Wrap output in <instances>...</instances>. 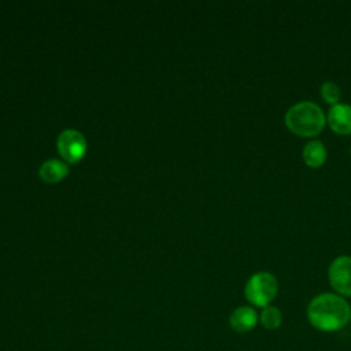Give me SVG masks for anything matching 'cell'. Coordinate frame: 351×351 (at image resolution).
<instances>
[{"label": "cell", "mask_w": 351, "mask_h": 351, "mask_svg": "<svg viewBox=\"0 0 351 351\" xmlns=\"http://www.w3.org/2000/svg\"><path fill=\"white\" fill-rule=\"evenodd\" d=\"M307 319L318 330L335 332L350 322L351 307L337 293H319L307 306Z\"/></svg>", "instance_id": "cell-1"}, {"label": "cell", "mask_w": 351, "mask_h": 351, "mask_svg": "<svg viewBox=\"0 0 351 351\" xmlns=\"http://www.w3.org/2000/svg\"><path fill=\"white\" fill-rule=\"evenodd\" d=\"M287 128L298 136L313 137L322 132L326 118L322 108L314 101H299L291 106L285 114Z\"/></svg>", "instance_id": "cell-2"}, {"label": "cell", "mask_w": 351, "mask_h": 351, "mask_svg": "<svg viewBox=\"0 0 351 351\" xmlns=\"http://www.w3.org/2000/svg\"><path fill=\"white\" fill-rule=\"evenodd\" d=\"M278 291L277 278L269 271H258L252 274L244 287V295L250 303L258 307L270 306Z\"/></svg>", "instance_id": "cell-3"}, {"label": "cell", "mask_w": 351, "mask_h": 351, "mask_svg": "<svg viewBox=\"0 0 351 351\" xmlns=\"http://www.w3.org/2000/svg\"><path fill=\"white\" fill-rule=\"evenodd\" d=\"M332 288L341 296H351V256L341 255L332 261L328 269Z\"/></svg>", "instance_id": "cell-4"}, {"label": "cell", "mask_w": 351, "mask_h": 351, "mask_svg": "<svg viewBox=\"0 0 351 351\" xmlns=\"http://www.w3.org/2000/svg\"><path fill=\"white\" fill-rule=\"evenodd\" d=\"M58 151L67 162L75 163L86 152V140L81 132L66 129L58 137Z\"/></svg>", "instance_id": "cell-5"}, {"label": "cell", "mask_w": 351, "mask_h": 351, "mask_svg": "<svg viewBox=\"0 0 351 351\" xmlns=\"http://www.w3.org/2000/svg\"><path fill=\"white\" fill-rule=\"evenodd\" d=\"M326 122L337 134H351V106L337 103L328 112Z\"/></svg>", "instance_id": "cell-6"}, {"label": "cell", "mask_w": 351, "mask_h": 351, "mask_svg": "<svg viewBox=\"0 0 351 351\" xmlns=\"http://www.w3.org/2000/svg\"><path fill=\"white\" fill-rule=\"evenodd\" d=\"M259 321V315L250 306H240L233 310L229 317L230 328L237 333H247L252 330Z\"/></svg>", "instance_id": "cell-7"}, {"label": "cell", "mask_w": 351, "mask_h": 351, "mask_svg": "<svg viewBox=\"0 0 351 351\" xmlns=\"http://www.w3.org/2000/svg\"><path fill=\"white\" fill-rule=\"evenodd\" d=\"M302 158L307 166L319 167L326 160V147L319 140H311L307 144H304Z\"/></svg>", "instance_id": "cell-8"}, {"label": "cell", "mask_w": 351, "mask_h": 351, "mask_svg": "<svg viewBox=\"0 0 351 351\" xmlns=\"http://www.w3.org/2000/svg\"><path fill=\"white\" fill-rule=\"evenodd\" d=\"M69 173V166L59 160V159H51L41 165L40 167V176L47 182H58L63 180Z\"/></svg>", "instance_id": "cell-9"}, {"label": "cell", "mask_w": 351, "mask_h": 351, "mask_svg": "<svg viewBox=\"0 0 351 351\" xmlns=\"http://www.w3.org/2000/svg\"><path fill=\"white\" fill-rule=\"evenodd\" d=\"M259 322L262 324L263 328L269 330L277 329L282 322V313L276 306H266L262 308L259 314Z\"/></svg>", "instance_id": "cell-10"}, {"label": "cell", "mask_w": 351, "mask_h": 351, "mask_svg": "<svg viewBox=\"0 0 351 351\" xmlns=\"http://www.w3.org/2000/svg\"><path fill=\"white\" fill-rule=\"evenodd\" d=\"M340 95H341V92L336 82L326 81L321 85V96L328 104H332V106L337 104L340 100Z\"/></svg>", "instance_id": "cell-11"}, {"label": "cell", "mask_w": 351, "mask_h": 351, "mask_svg": "<svg viewBox=\"0 0 351 351\" xmlns=\"http://www.w3.org/2000/svg\"><path fill=\"white\" fill-rule=\"evenodd\" d=\"M350 154H351V149H350Z\"/></svg>", "instance_id": "cell-12"}]
</instances>
